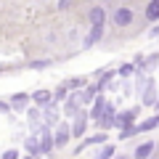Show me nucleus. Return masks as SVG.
Returning a JSON list of instances; mask_svg holds the SVG:
<instances>
[{
    "label": "nucleus",
    "mask_w": 159,
    "mask_h": 159,
    "mask_svg": "<svg viewBox=\"0 0 159 159\" xmlns=\"http://www.w3.org/2000/svg\"><path fill=\"white\" fill-rule=\"evenodd\" d=\"M133 19H135V13H133V8H127V6H119V8H114V11H111V24H114V27H119V29L130 27Z\"/></svg>",
    "instance_id": "f257e3e1"
},
{
    "label": "nucleus",
    "mask_w": 159,
    "mask_h": 159,
    "mask_svg": "<svg viewBox=\"0 0 159 159\" xmlns=\"http://www.w3.org/2000/svg\"><path fill=\"white\" fill-rule=\"evenodd\" d=\"M56 143H53V133H51V125H40V154H53Z\"/></svg>",
    "instance_id": "f03ea898"
},
{
    "label": "nucleus",
    "mask_w": 159,
    "mask_h": 159,
    "mask_svg": "<svg viewBox=\"0 0 159 159\" xmlns=\"http://www.w3.org/2000/svg\"><path fill=\"white\" fill-rule=\"evenodd\" d=\"M88 117H90V114H88L85 109H80V111L74 114V122H72V135H74V138H82V135H85V130H88Z\"/></svg>",
    "instance_id": "7ed1b4c3"
},
{
    "label": "nucleus",
    "mask_w": 159,
    "mask_h": 159,
    "mask_svg": "<svg viewBox=\"0 0 159 159\" xmlns=\"http://www.w3.org/2000/svg\"><path fill=\"white\" fill-rule=\"evenodd\" d=\"M103 34H106V24H90V32H88L82 48H93L98 40H103Z\"/></svg>",
    "instance_id": "20e7f679"
},
{
    "label": "nucleus",
    "mask_w": 159,
    "mask_h": 159,
    "mask_svg": "<svg viewBox=\"0 0 159 159\" xmlns=\"http://www.w3.org/2000/svg\"><path fill=\"white\" fill-rule=\"evenodd\" d=\"M114 117H117V106L106 103L103 114H101V117L96 119V122H98V130H109V127H114Z\"/></svg>",
    "instance_id": "39448f33"
},
{
    "label": "nucleus",
    "mask_w": 159,
    "mask_h": 159,
    "mask_svg": "<svg viewBox=\"0 0 159 159\" xmlns=\"http://www.w3.org/2000/svg\"><path fill=\"white\" fill-rule=\"evenodd\" d=\"M69 138H72V125H61V122H58V130L53 133V143H56V148H64L69 143Z\"/></svg>",
    "instance_id": "423d86ee"
},
{
    "label": "nucleus",
    "mask_w": 159,
    "mask_h": 159,
    "mask_svg": "<svg viewBox=\"0 0 159 159\" xmlns=\"http://www.w3.org/2000/svg\"><path fill=\"white\" fill-rule=\"evenodd\" d=\"M43 122H45V125H56L58 122V103L56 101H48L45 106H43Z\"/></svg>",
    "instance_id": "0eeeda50"
},
{
    "label": "nucleus",
    "mask_w": 159,
    "mask_h": 159,
    "mask_svg": "<svg viewBox=\"0 0 159 159\" xmlns=\"http://www.w3.org/2000/svg\"><path fill=\"white\" fill-rule=\"evenodd\" d=\"M80 106H82V96L74 93V96H69L66 101H64V114H66V117H74V114L80 111Z\"/></svg>",
    "instance_id": "6e6552de"
},
{
    "label": "nucleus",
    "mask_w": 159,
    "mask_h": 159,
    "mask_svg": "<svg viewBox=\"0 0 159 159\" xmlns=\"http://www.w3.org/2000/svg\"><path fill=\"white\" fill-rule=\"evenodd\" d=\"M106 19H109V13H106L103 6H93L90 11H88V21L90 24H106Z\"/></svg>",
    "instance_id": "1a4fd4ad"
},
{
    "label": "nucleus",
    "mask_w": 159,
    "mask_h": 159,
    "mask_svg": "<svg viewBox=\"0 0 159 159\" xmlns=\"http://www.w3.org/2000/svg\"><path fill=\"white\" fill-rule=\"evenodd\" d=\"M138 117V109H127V111H119L117 117H114V125L122 127V125H130V122H135Z\"/></svg>",
    "instance_id": "9d476101"
},
{
    "label": "nucleus",
    "mask_w": 159,
    "mask_h": 159,
    "mask_svg": "<svg viewBox=\"0 0 159 159\" xmlns=\"http://www.w3.org/2000/svg\"><path fill=\"white\" fill-rule=\"evenodd\" d=\"M98 143H106V133H103V130L96 133V135H90V138H85V141L77 146V151H74V154H80L82 148H88V146H98Z\"/></svg>",
    "instance_id": "9b49d317"
},
{
    "label": "nucleus",
    "mask_w": 159,
    "mask_h": 159,
    "mask_svg": "<svg viewBox=\"0 0 159 159\" xmlns=\"http://www.w3.org/2000/svg\"><path fill=\"white\" fill-rule=\"evenodd\" d=\"M154 148H157V143H154V141H146V143H141V146H138L135 151H133V159H148Z\"/></svg>",
    "instance_id": "f8f14e48"
},
{
    "label": "nucleus",
    "mask_w": 159,
    "mask_h": 159,
    "mask_svg": "<svg viewBox=\"0 0 159 159\" xmlns=\"http://www.w3.org/2000/svg\"><path fill=\"white\" fill-rule=\"evenodd\" d=\"M143 19L146 21H159V0H148L146 11H143Z\"/></svg>",
    "instance_id": "ddd939ff"
},
{
    "label": "nucleus",
    "mask_w": 159,
    "mask_h": 159,
    "mask_svg": "<svg viewBox=\"0 0 159 159\" xmlns=\"http://www.w3.org/2000/svg\"><path fill=\"white\" fill-rule=\"evenodd\" d=\"M32 101V98L27 96V93H16V96L11 98V109H16V111H27V103Z\"/></svg>",
    "instance_id": "4468645a"
},
{
    "label": "nucleus",
    "mask_w": 159,
    "mask_h": 159,
    "mask_svg": "<svg viewBox=\"0 0 159 159\" xmlns=\"http://www.w3.org/2000/svg\"><path fill=\"white\" fill-rule=\"evenodd\" d=\"M103 109H106V98H103V93H98L96 98H93V109H90V117L98 119L103 114Z\"/></svg>",
    "instance_id": "2eb2a0df"
},
{
    "label": "nucleus",
    "mask_w": 159,
    "mask_h": 159,
    "mask_svg": "<svg viewBox=\"0 0 159 159\" xmlns=\"http://www.w3.org/2000/svg\"><path fill=\"white\" fill-rule=\"evenodd\" d=\"M24 151L27 154H34V157H40V135H29L27 141H24Z\"/></svg>",
    "instance_id": "dca6fc26"
},
{
    "label": "nucleus",
    "mask_w": 159,
    "mask_h": 159,
    "mask_svg": "<svg viewBox=\"0 0 159 159\" xmlns=\"http://www.w3.org/2000/svg\"><path fill=\"white\" fill-rule=\"evenodd\" d=\"M159 127V114H154V117H146L143 122H138V130L146 133V130H157Z\"/></svg>",
    "instance_id": "f3484780"
},
{
    "label": "nucleus",
    "mask_w": 159,
    "mask_h": 159,
    "mask_svg": "<svg viewBox=\"0 0 159 159\" xmlns=\"http://www.w3.org/2000/svg\"><path fill=\"white\" fill-rule=\"evenodd\" d=\"M29 98H32V101L37 103V106H45L48 101H53V93H48V90H34Z\"/></svg>",
    "instance_id": "a211bd4d"
},
{
    "label": "nucleus",
    "mask_w": 159,
    "mask_h": 159,
    "mask_svg": "<svg viewBox=\"0 0 159 159\" xmlns=\"http://www.w3.org/2000/svg\"><path fill=\"white\" fill-rule=\"evenodd\" d=\"M138 125L135 122H130V125H122V130H119V138H122V141H127V138H133V135H138Z\"/></svg>",
    "instance_id": "6ab92c4d"
},
{
    "label": "nucleus",
    "mask_w": 159,
    "mask_h": 159,
    "mask_svg": "<svg viewBox=\"0 0 159 159\" xmlns=\"http://www.w3.org/2000/svg\"><path fill=\"white\" fill-rule=\"evenodd\" d=\"M98 93H101L98 88H85V90L80 93V96H82V103H93V98H96Z\"/></svg>",
    "instance_id": "aec40b11"
},
{
    "label": "nucleus",
    "mask_w": 159,
    "mask_h": 159,
    "mask_svg": "<svg viewBox=\"0 0 159 159\" xmlns=\"http://www.w3.org/2000/svg\"><path fill=\"white\" fill-rule=\"evenodd\" d=\"M114 157V146H109V143H103V148H98L96 159H111Z\"/></svg>",
    "instance_id": "412c9836"
},
{
    "label": "nucleus",
    "mask_w": 159,
    "mask_h": 159,
    "mask_svg": "<svg viewBox=\"0 0 159 159\" xmlns=\"http://www.w3.org/2000/svg\"><path fill=\"white\" fill-rule=\"evenodd\" d=\"M66 90H69L66 85H58L56 90H53V101H56V103H61V101H66Z\"/></svg>",
    "instance_id": "4be33fe9"
},
{
    "label": "nucleus",
    "mask_w": 159,
    "mask_h": 159,
    "mask_svg": "<svg viewBox=\"0 0 159 159\" xmlns=\"http://www.w3.org/2000/svg\"><path fill=\"white\" fill-rule=\"evenodd\" d=\"M135 69H138V66H135V64H122V66H119V69H117V72H119V77H130V74H133V72H135Z\"/></svg>",
    "instance_id": "5701e85b"
},
{
    "label": "nucleus",
    "mask_w": 159,
    "mask_h": 159,
    "mask_svg": "<svg viewBox=\"0 0 159 159\" xmlns=\"http://www.w3.org/2000/svg\"><path fill=\"white\" fill-rule=\"evenodd\" d=\"M111 77H114V72H103V74H101V80H98V85H96V88H98V90H103V88H106L109 82H111Z\"/></svg>",
    "instance_id": "b1692460"
},
{
    "label": "nucleus",
    "mask_w": 159,
    "mask_h": 159,
    "mask_svg": "<svg viewBox=\"0 0 159 159\" xmlns=\"http://www.w3.org/2000/svg\"><path fill=\"white\" fill-rule=\"evenodd\" d=\"M82 85H85V77H74L66 82V88H82Z\"/></svg>",
    "instance_id": "393cba45"
},
{
    "label": "nucleus",
    "mask_w": 159,
    "mask_h": 159,
    "mask_svg": "<svg viewBox=\"0 0 159 159\" xmlns=\"http://www.w3.org/2000/svg\"><path fill=\"white\" fill-rule=\"evenodd\" d=\"M51 66V61L48 58H40V61H32V69H48Z\"/></svg>",
    "instance_id": "a878e982"
},
{
    "label": "nucleus",
    "mask_w": 159,
    "mask_h": 159,
    "mask_svg": "<svg viewBox=\"0 0 159 159\" xmlns=\"http://www.w3.org/2000/svg\"><path fill=\"white\" fill-rule=\"evenodd\" d=\"M0 159H21V157H19L16 148H8V151H3V157H0Z\"/></svg>",
    "instance_id": "bb28decb"
},
{
    "label": "nucleus",
    "mask_w": 159,
    "mask_h": 159,
    "mask_svg": "<svg viewBox=\"0 0 159 159\" xmlns=\"http://www.w3.org/2000/svg\"><path fill=\"white\" fill-rule=\"evenodd\" d=\"M11 111V103H6V101H0V114H8Z\"/></svg>",
    "instance_id": "cd10ccee"
},
{
    "label": "nucleus",
    "mask_w": 159,
    "mask_h": 159,
    "mask_svg": "<svg viewBox=\"0 0 159 159\" xmlns=\"http://www.w3.org/2000/svg\"><path fill=\"white\" fill-rule=\"evenodd\" d=\"M69 6H72V0H58V8H61V11H66Z\"/></svg>",
    "instance_id": "c85d7f7f"
},
{
    "label": "nucleus",
    "mask_w": 159,
    "mask_h": 159,
    "mask_svg": "<svg viewBox=\"0 0 159 159\" xmlns=\"http://www.w3.org/2000/svg\"><path fill=\"white\" fill-rule=\"evenodd\" d=\"M148 37H159V27H154L151 32H148Z\"/></svg>",
    "instance_id": "c756f323"
},
{
    "label": "nucleus",
    "mask_w": 159,
    "mask_h": 159,
    "mask_svg": "<svg viewBox=\"0 0 159 159\" xmlns=\"http://www.w3.org/2000/svg\"><path fill=\"white\" fill-rule=\"evenodd\" d=\"M24 159H37V157H34V154H29V157H24Z\"/></svg>",
    "instance_id": "7c9ffc66"
},
{
    "label": "nucleus",
    "mask_w": 159,
    "mask_h": 159,
    "mask_svg": "<svg viewBox=\"0 0 159 159\" xmlns=\"http://www.w3.org/2000/svg\"><path fill=\"white\" fill-rule=\"evenodd\" d=\"M119 159H133V157H119Z\"/></svg>",
    "instance_id": "2f4dec72"
}]
</instances>
